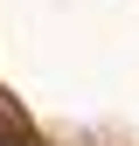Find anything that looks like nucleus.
Returning a JSON list of instances; mask_svg holds the SVG:
<instances>
[{"mask_svg":"<svg viewBox=\"0 0 139 146\" xmlns=\"http://www.w3.org/2000/svg\"><path fill=\"white\" fill-rule=\"evenodd\" d=\"M0 132H7V139H14V132H21V111H14V104H7V98H0Z\"/></svg>","mask_w":139,"mask_h":146,"instance_id":"1","label":"nucleus"}]
</instances>
